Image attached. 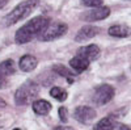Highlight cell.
I'll return each mask as SVG.
<instances>
[{"mask_svg":"<svg viewBox=\"0 0 131 130\" xmlns=\"http://www.w3.org/2000/svg\"><path fill=\"white\" fill-rule=\"evenodd\" d=\"M50 24V20L45 16H37L34 18H31L30 21L21 26L15 36V41L18 45H23V43H28L30 42L33 38H36L37 36H41V33L45 28Z\"/></svg>","mask_w":131,"mask_h":130,"instance_id":"6da1fadb","label":"cell"},{"mask_svg":"<svg viewBox=\"0 0 131 130\" xmlns=\"http://www.w3.org/2000/svg\"><path fill=\"white\" fill-rule=\"evenodd\" d=\"M39 4V0H25V2L20 3L17 7H15L10 12L4 17L3 24L4 26H10L15 25L18 21L24 20L25 17H28L33 11H34Z\"/></svg>","mask_w":131,"mask_h":130,"instance_id":"7a4b0ae2","label":"cell"},{"mask_svg":"<svg viewBox=\"0 0 131 130\" xmlns=\"http://www.w3.org/2000/svg\"><path fill=\"white\" fill-rule=\"evenodd\" d=\"M38 93H39V85L33 80H28L21 87H18V89L16 91L15 101L17 105H29L31 104V101L36 100Z\"/></svg>","mask_w":131,"mask_h":130,"instance_id":"3957f363","label":"cell"},{"mask_svg":"<svg viewBox=\"0 0 131 130\" xmlns=\"http://www.w3.org/2000/svg\"><path fill=\"white\" fill-rule=\"evenodd\" d=\"M67 29H68L67 24L60 23V21H54V23H50L45 28V30L39 36V39L41 41H52L55 38L64 36L67 33Z\"/></svg>","mask_w":131,"mask_h":130,"instance_id":"277c9868","label":"cell"},{"mask_svg":"<svg viewBox=\"0 0 131 130\" xmlns=\"http://www.w3.org/2000/svg\"><path fill=\"white\" fill-rule=\"evenodd\" d=\"M114 93H115V91H114V88L112 85L101 84V85H98L97 88L94 89L92 101L96 105H105L114 97Z\"/></svg>","mask_w":131,"mask_h":130,"instance_id":"5b68a950","label":"cell"},{"mask_svg":"<svg viewBox=\"0 0 131 130\" xmlns=\"http://www.w3.org/2000/svg\"><path fill=\"white\" fill-rule=\"evenodd\" d=\"M110 15V8L109 7H97V8H93L92 11H88L85 12L81 18L84 21H88V23H94V21H100V20H104L106 17H109Z\"/></svg>","mask_w":131,"mask_h":130,"instance_id":"8992f818","label":"cell"},{"mask_svg":"<svg viewBox=\"0 0 131 130\" xmlns=\"http://www.w3.org/2000/svg\"><path fill=\"white\" fill-rule=\"evenodd\" d=\"M73 118L81 124H89L96 118V112L91 106H78L73 112Z\"/></svg>","mask_w":131,"mask_h":130,"instance_id":"52a82bcc","label":"cell"},{"mask_svg":"<svg viewBox=\"0 0 131 130\" xmlns=\"http://www.w3.org/2000/svg\"><path fill=\"white\" fill-rule=\"evenodd\" d=\"M98 32H100V29H98L97 26L85 25V26H83V28L78 32V34H76V37H75V41H76V42H84V41H88V39L93 38L94 36H97V34H98Z\"/></svg>","mask_w":131,"mask_h":130,"instance_id":"ba28073f","label":"cell"},{"mask_svg":"<svg viewBox=\"0 0 131 130\" xmlns=\"http://www.w3.org/2000/svg\"><path fill=\"white\" fill-rule=\"evenodd\" d=\"M100 47L97 45H89V46H85V47H81L79 51H78V55L80 57H84L88 61H96L98 57H100Z\"/></svg>","mask_w":131,"mask_h":130,"instance_id":"9c48e42d","label":"cell"},{"mask_svg":"<svg viewBox=\"0 0 131 130\" xmlns=\"http://www.w3.org/2000/svg\"><path fill=\"white\" fill-rule=\"evenodd\" d=\"M89 63H91V61H88V59L84 58V57H80V55H76V57H73L70 61L71 67L75 70V72H78V74L85 71L86 68L89 67Z\"/></svg>","mask_w":131,"mask_h":130,"instance_id":"30bf717a","label":"cell"},{"mask_svg":"<svg viewBox=\"0 0 131 130\" xmlns=\"http://www.w3.org/2000/svg\"><path fill=\"white\" fill-rule=\"evenodd\" d=\"M109 34L112 37H115V38H125V37H128L131 34V29L127 25L117 24V25H113L109 28Z\"/></svg>","mask_w":131,"mask_h":130,"instance_id":"8fae6325","label":"cell"},{"mask_svg":"<svg viewBox=\"0 0 131 130\" xmlns=\"http://www.w3.org/2000/svg\"><path fill=\"white\" fill-rule=\"evenodd\" d=\"M37 64H38V61L33 55H29V54L21 57V59H20V68L23 71H25V72L33 71L37 67Z\"/></svg>","mask_w":131,"mask_h":130,"instance_id":"7c38bea8","label":"cell"},{"mask_svg":"<svg viewBox=\"0 0 131 130\" xmlns=\"http://www.w3.org/2000/svg\"><path fill=\"white\" fill-rule=\"evenodd\" d=\"M51 108H52V105L49 101H46V100H36V101H33V111H34L37 114H39V116L47 114L51 111Z\"/></svg>","mask_w":131,"mask_h":130,"instance_id":"4fadbf2b","label":"cell"},{"mask_svg":"<svg viewBox=\"0 0 131 130\" xmlns=\"http://www.w3.org/2000/svg\"><path fill=\"white\" fill-rule=\"evenodd\" d=\"M52 71L55 72V74H58V75H60V76H64L70 84H72L75 82L73 71L72 70H68L66 66H63V64H54V66H52Z\"/></svg>","mask_w":131,"mask_h":130,"instance_id":"5bb4252c","label":"cell"},{"mask_svg":"<svg viewBox=\"0 0 131 130\" xmlns=\"http://www.w3.org/2000/svg\"><path fill=\"white\" fill-rule=\"evenodd\" d=\"M115 125H117L115 120H113L112 117H105L94 125L93 130H114Z\"/></svg>","mask_w":131,"mask_h":130,"instance_id":"9a60e30c","label":"cell"},{"mask_svg":"<svg viewBox=\"0 0 131 130\" xmlns=\"http://www.w3.org/2000/svg\"><path fill=\"white\" fill-rule=\"evenodd\" d=\"M16 71V66H15V62L12 59H7L4 62L0 63V75L4 78L9 76V75L15 74Z\"/></svg>","mask_w":131,"mask_h":130,"instance_id":"2e32d148","label":"cell"},{"mask_svg":"<svg viewBox=\"0 0 131 130\" xmlns=\"http://www.w3.org/2000/svg\"><path fill=\"white\" fill-rule=\"evenodd\" d=\"M50 96L52 97V99H55L58 101H64L66 99H67V92H66L63 88H59V87H52V88L50 89Z\"/></svg>","mask_w":131,"mask_h":130,"instance_id":"e0dca14e","label":"cell"},{"mask_svg":"<svg viewBox=\"0 0 131 130\" xmlns=\"http://www.w3.org/2000/svg\"><path fill=\"white\" fill-rule=\"evenodd\" d=\"M104 0H81V3L85 7H91V8H97V7H101L102 5Z\"/></svg>","mask_w":131,"mask_h":130,"instance_id":"ac0fdd59","label":"cell"},{"mask_svg":"<svg viewBox=\"0 0 131 130\" xmlns=\"http://www.w3.org/2000/svg\"><path fill=\"white\" fill-rule=\"evenodd\" d=\"M59 118H60L63 122H66V121L68 120V116H67V108H64V106L59 108Z\"/></svg>","mask_w":131,"mask_h":130,"instance_id":"d6986e66","label":"cell"},{"mask_svg":"<svg viewBox=\"0 0 131 130\" xmlns=\"http://www.w3.org/2000/svg\"><path fill=\"white\" fill-rule=\"evenodd\" d=\"M114 130H131V126H127V125H123V124H118L115 125Z\"/></svg>","mask_w":131,"mask_h":130,"instance_id":"ffe728a7","label":"cell"},{"mask_svg":"<svg viewBox=\"0 0 131 130\" xmlns=\"http://www.w3.org/2000/svg\"><path fill=\"white\" fill-rule=\"evenodd\" d=\"M52 130H73V127H71V126H55Z\"/></svg>","mask_w":131,"mask_h":130,"instance_id":"44dd1931","label":"cell"},{"mask_svg":"<svg viewBox=\"0 0 131 130\" xmlns=\"http://www.w3.org/2000/svg\"><path fill=\"white\" fill-rule=\"evenodd\" d=\"M5 85H7V79L0 75V88H4Z\"/></svg>","mask_w":131,"mask_h":130,"instance_id":"7402d4cb","label":"cell"},{"mask_svg":"<svg viewBox=\"0 0 131 130\" xmlns=\"http://www.w3.org/2000/svg\"><path fill=\"white\" fill-rule=\"evenodd\" d=\"M8 2H9V0H0V9L4 8V7L8 4Z\"/></svg>","mask_w":131,"mask_h":130,"instance_id":"603a6c76","label":"cell"},{"mask_svg":"<svg viewBox=\"0 0 131 130\" xmlns=\"http://www.w3.org/2000/svg\"><path fill=\"white\" fill-rule=\"evenodd\" d=\"M5 105H7V103L2 99V97H0V106H5Z\"/></svg>","mask_w":131,"mask_h":130,"instance_id":"cb8c5ba5","label":"cell"},{"mask_svg":"<svg viewBox=\"0 0 131 130\" xmlns=\"http://www.w3.org/2000/svg\"><path fill=\"white\" fill-rule=\"evenodd\" d=\"M13 130H20V129H13Z\"/></svg>","mask_w":131,"mask_h":130,"instance_id":"d4e9b609","label":"cell"},{"mask_svg":"<svg viewBox=\"0 0 131 130\" xmlns=\"http://www.w3.org/2000/svg\"><path fill=\"white\" fill-rule=\"evenodd\" d=\"M130 70H131V67H130Z\"/></svg>","mask_w":131,"mask_h":130,"instance_id":"484cf974","label":"cell"}]
</instances>
